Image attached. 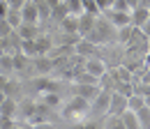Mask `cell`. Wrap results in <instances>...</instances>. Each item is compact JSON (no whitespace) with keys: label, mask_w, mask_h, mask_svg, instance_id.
I'll return each mask as SVG.
<instances>
[{"label":"cell","mask_w":150,"mask_h":129,"mask_svg":"<svg viewBox=\"0 0 150 129\" xmlns=\"http://www.w3.org/2000/svg\"><path fill=\"white\" fill-rule=\"evenodd\" d=\"M16 111H19L16 99H12V97L7 94V99L0 104V115H9V118H14V115H16Z\"/></svg>","instance_id":"obj_18"},{"label":"cell","mask_w":150,"mask_h":129,"mask_svg":"<svg viewBox=\"0 0 150 129\" xmlns=\"http://www.w3.org/2000/svg\"><path fill=\"white\" fill-rule=\"evenodd\" d=\"M23 5H25V0H9V7L12 9H21Z\"/></svg>","instance_id":"obj_34"},{"label":"cell","mask_w":150,"mask_h":129,"mask_svg":"<svg viewBox=\"0 0 150 129\" xmlns=\"http://www.w3.org/2000/svg\"><path fill=\"white\" fill-rule=\"evenodd\" d=\"M127 2H129V7L134 9V7H139V2H141V0H127Z\"/></svg>","instance_id":"obj_37"},{"label":"cell","mask_w":150,"mask_h":129,"mask_svg":"<svg viewBox=\"0 0 150 129\" xmlns=\"http://www.w3.org/2000/svg\"><path fill=\"white\" fill-rule=\"evenodd\" d=\"M74 51H76L79 55H83V58H90V55H97V53H99V46H97V44H93L88 37H81V39L76 42Z\"/></svg>","instance_id":"obj_10"},{"label":"cell","mask_w":150,"mask_h":129,"mask_svg":"<svg viewBox=\"0 0 150 129\" xmlns=\"http://www.w3.org/2000/svg\"><path fill=\"white\" fill-rule=\"evenodd\" d=\"M115 37H118V28L104 14H99L95 21V28L88 32V39L97 46H104V44H115Z\"/></svg>","instance_id":"obj_1"},{"label":"cell","mask_w":150,"mask_h":129,"mask_svg":"<svg viewBox=\"0 0 150 129\" xmlns=\"http://www.w3.org/2000/svg\"><path fill=\"white\" fill-rule=\"evenodd\" d=\"M42 104H44L46 109H51V111H58L60 106H62V97H60V92H58V90L42 92Z\"/></svg>","instance_id":"obj_13"},{"label":"cell","mask_w":150,"mask_h":129,"mask_svg":"<svg viewBox=\"0 0 150 129\" xmlns=\"http://www.w3.org/2000/svg\"><path fill=\"white\" fill-rule=\"evenodd\" d=\"M99 83H76L74 81V85H72V94H81V97H86L88 102H93L95 97L99 94Z\"/></svg>","instance_id":"obj_6"},{"label":"cell","mask_w":150,"mask_h":129,"mask_svg":"<svg viewBox=\"0 0 150 129\" xmlns=\"http://www.w3.org/2000/svg\"><path fill=\"white\" fill-rule=\"evenodd\" d=\"M83 12L95 14V16H99V14H102V9L97 7V0H83Z\"/></svg>","instance_id":"obj_28"},{"label":"cell","mask_w":150,"mask_h":129,"mask_svg":"<svg viewBox=\"0 0 150 129\" xmlns=\"http://www.w3.org/2000/svg\"><path fill=\"white\" fill-rule=\"evenodd\" d=\"M143 99H146V106H150V92L146 94V97H143Z\"/></svg>","instance_id":"obj_39"},{"label":"cell","mask_w":150,"mask_h":129,"mask_svg":"<svg viewBox=\"0 0 150 129\" xmlns=\"http://www.w3.org/2000/svg\"><path fill=\"white\" fill-rule=\"evenodd\" d=\"M7 12H9V2L7 0H0V18L7 16Z\"/></svg>","instance_id":"obj_32"},{"label":"cell","mask_w":150,"mask_h":129,"mask_svg":"<svg viewBox=\"0 0 150 129\" xmlns=\"http://www.w3.org/2000/svg\"><path fill=\"white\" fill-rule=\"evenodd\" d=\"M143 32H146V35L150 37V18H148V21H146V23H143Z\"/></svg>","instance_id":"obj_35"},{"label":"cell","mask_w":150,"mask_h":129,"mask_svg":"<svg viewBox=\"0 0 150 129\" xmlns=\"http://www.w3.org/2000/svg\"><path fill=\"white\" fill-rule=\"evenodd\" d=\"M21 14H23V21H28V23H39V9L35 0H25V5L21 7Z\"/></svg>","instance_id":"obj_12"},{"label":"cell","mask_w":150,"mask_h":129,"mask_svg":"<svg viewBox=\"0 0 150 129\" xmlns=\"http://www.w3.org/2000/svg\"><path fill=\"white\" fill-rule=\"evenodd\" d=\"M37 39V37H35ZM35 39H23L21 42V53H25L28 58H37L39 51H37V42Z\"/></svg>","instance_id":"obj_20"},{"label":"cell","mask_w":150,"mask_h":129,"mask_svg":"<svg viewBox=\"0 0 150 129\" xmlns=\"http://www.w3.org/2000/svg\"><path fill=\"white\" fill-rule=\"evenodd\" d=\"M150 18V9L146 5H139V7H134L132 9V25H136V28H143V23Z\"/></svg>","instance_id":"obj_15"},{"label":"cell","mask_w":150,"mask_h":129,"mask_svg":"<svg viewBox=\"0 0 150 129\" xmlns=\"http://www.w3.org/2000/svg\"><path fill=\"white\" fill-rule=\"evenodd\" d=\"M136 118H139V127L141 129H150V106L136 111Z\"/></svg>","instance_id":"obj_24"},{"label":"cell","mask_w":150,"mask_h":129,"mask_svg":"<svg viewBox=\"0 0 150 129\" xmlns=\"http://www.w3.org/2000/svg\"><path fill=\"white\" fill-rule=\"evenodd\" d=\"M60 113H62L65 120H72V122L86 120V118L90 115V102H88L86 97H81V94H72V99L65 102V106H62Z\"/></svg>","instance_id":"obj_2"},{"label":"cell","mask_w":150,"mask_h":129,"mask_svg":"<svg viewBox=\"0 0 150 129\" xmlns=\"http://www.w3.org/2000/svg\"><path fill=\"white\" fill-rule=\"evenodd\" d=\"M111 9H115V12H132L129 2L127 0H113V7Z\"/></svg>","instance_id":"obj_29"},{"label":"cell","mask_w":150,"mask_h":129,"mask_svg":"<svg viewBox=\"0 0 150 129\" xmlns=\"http://www.w3.org/2000/svg\"><path fill=\"white\" fill-rule=\"evenodd\" d=\"M5 18H7V23H9L14 30L23 23V14H21V9H12V7H9V12H7V16H5Z\"/></svg>","instance_id":"obj_23"},{"label":"cell","mask_w":150,"mask_h":129,"mask_svg":"<svg viewBox=\"0 0 150 129\" xmlns=\"http://www.w3.org/2000/svg\"><path fill=\"white\" fill-rule=\"evenodd\" d=\"M7 85H9V76L0 72V90H7Z\"/></svg>","instance_id":"obj_33"},{"label":"cell","mask_w":150,"mask_h":129,"mask_svg":"<svg viewBox=\"0 0 150 129\" xmlns=\"http://www.w3.org/2000/svg\"><path fill=\"white\" fill-rule=\"evenodd\" d=\"M150 51V37L143 32V28H136L134 25V30H132V37L129 42H127V53H136V55H143Z\"/></svg>","instance_id":"obj_3"},{"label":"cell","mask_w":150,"mask_h":129,"mask_svg":"<svg viewBox=\"0 0 150 129\" xmlns=\"http://www.w3.org/2000/svg\"><path fill=\"white\" fill-rule=\"evenodd\" d=\"M35 5L39 9V21H49L51 18V5L46 0H35Z\"/></svg>","instance_id":"obj_26"},{"label":"cell","mask_w":150,"mask_h":129,"mask_svg":"<svg viewBox=\"0 0 150 129\" xmlns=\"http://www.w3.org/2000/svg\"><path fill=\"white\" fill-rule=\"evenodd\" d=\"M16 32H19L21 39H35L39 35V25L37 23H28V21H23L19 28H16Z\"/></svg>","instance_id":"obj_16"},{"label":"cell","mask_w":150,"mask_h":129,"mask_svg":"<svg viewBox=\"0 0 150 129\" xmlns=\"http://www.w3.org/2000/svg\"><path fill=\"white\" fill-rule=\"evenodd\" d=\"M58 28H60V32L79 35V16H76V14H67V16L58 23Z\"/></svg>","instance_id":"obj_14"},{"label":"cell","mask_w":150,"mask_h":129,"mask_svg":"<svg viewBox=\"0 0 150 129\" xmlns=\"http://www.w3.org/2000/svg\"><path fill=\"white\" fill-rule=\"evenodd\" d=\"M95 21H97L95 14H88V12L79 14V35H81V37H88V32L95 28Z\"/></svg>","instance_id":"obj_11"},{"label":"cell","mask_w":150,"mask_h":129,"mask_svg":"<svg viewBox=\"0 0 150 129\" xmlns=\"http://www.w3.org/2000/svg\"><path fill=\"white\" fill-rule=\"evenodd\" d=\"M53 69H56V62H53L51 55H37V58H33V72L37 74V76L51 74Z\"/></svg>","instance_id":"obj_5"},{"label":"cell","mask_w":150,"mask_h":129,"mask_svg":"<svg viewBox=\"0 0 150 129\" xmlns=\"http://www.w3.org/2000/svg\"><path fill=\"white\" fill-rule=\"evenodd\" d=\"M109 69V65H106V60L102 58V55H90V58H86V72L93 74V76H102V74Z\"/></svg>","instance_id":"obj_7"},{"label":"cell","mask_w":150,"mask_h":129,"mask_svg":"<svg viewBox=\"0 0 150 129\" xmlns=\"http://www.w3.org/2000/svg\"><path fill=\"white\" fill-rule=\"evenodd\" d=\"M104 16L111 21L115 28H122V25H129L132 23V12H115V9H106Z\"/></svg>","instance_id":"obj_9"},{"label":"cell","mask_w":150,"mask_h":129,"mask_svg":"<svg viewBox=\"0 0 150 129\" xmlns=\"http://www.w3.org/2000/svg\"><path fill=\"white\" fill-rule=\"evenodd\" d=\"M35 42H37V51H39V55H49V53H51V49L56 46V42H53L49 35H44V32H39Z\"/></svg>","instance_id":"obj_17"},{"label":"cell","mask_w":150,"mask_h":129,"mask_svg":"<svg viewBox=\"0 0 150 129\" xmlns=\"http://www.w3.org/2000/svg\"><path fill=\"white\" fill-rule=\"evenodd\" d=\"M127 111V97L122 92H111V104H109V115H122Z\"/></svg>","instance_id":"obj_8"},{"label":"cell","mask_w":150,"mask_h":129,"mask_svg":"<svg viewBox=\"0 0 150 129\" xmlns=\"http://www.w3.org/2000/svg\"><path fill=\"white\" fill-rule=\"evenodd\" d=\"M146 106V99H143V94H139V92H134L132 97H127V109L132 111H139Z\"/></svg>","instance_id":"obj_25"},{"label":"cell","mask_w":150,"mask_h":129,"mask_svg":"<svg viewBox=\"0 0 150 129\" xmlns=\"http://www.w3.org/2000/svg\"><path fill=\"white\" fill-rule=\"evenodd\" d=\"M0 72L2 74H12L14 72V55L12 53H2L0 55Z\"/></svg>","instance_id":"obj_21"},{"label":"cell","mask_w":150,"mask_h":129,"mask_svg":"<svg viewBox=\"0 0 150 129\" xmlns=\"http://www.w3.org/2000/svg\"><path fill=\"white\" fill-rule=\"evenodd\" d=\"M5 99H7V92H5V90H0V104H2Z\"/></svg>","instance_id":"obj_38"},{"label":"cell","mask_w":150,"mask_h":129,"mask_svg":"<svg viewBox=\"0 0 150 129\" xmlns=\"http://www.w3.org/2000/svg\"><path fill=\"white\" fill-rule=\"evenodd\" d=\"M46 2H49V5H51V9H53V7H56V5H60L62 0H46Z\"/></svg>","instance_id":"obj_36"},{"label":"cell","mask_w":150,"mask_h":129,"mask_svg":"<svg viewBox=\"0 0 150 129\" xmlns=\"http://www.w3.org/2000/svg\"><path fill=\"white\" fill-rule=\"evenodd\" d=\"M14 127H16L14 118H9V115H0V129H14Z\"/></svg>","instance_id":"obj_30"},{"label":"cell","mask_w":150,"mask_h":129,"mask_svg":"<svg viewBox=\"0 0 150 129\" xmlns=\"http://www.w3.org/2000/svg\"><path fill=\"white\" fill-rule=\"evenodd\" d=\"M65 5H67V12L69 14H83V0H65Z\"/></svg>","instance_id":"obj_27"},{"label":"cell","mask_w":150,"mask_h":129,"mask_svg":"<svg viewBox=\"0 0 150 129\" xmlns=\"http://www.w3.org/2000/svg\"><path fill=\"white\" fill-rule=\"evenodd\" d=\"M7 2H9V0H7Z\"/></svg>","instance_id":"obj_40"},{"label":"cell","mask_w":150,"mask_h":129,"mask_svg":"<svg viewBox=\"0 0 150 129\" xmlns=\"http://www.w3.org/2000/svg\"><path fill=\"white\" fill-rule=\"evenodd\" d=\"M132 30H134V25H122V28H118V37H115V42L120 44V46H127V42H129L132 37Z\"/></svg>","instance_id":"obj_22"},{"label":"cell","mask_w":150,"mask_h":129,"mask_svg":"<svg viewBox=\"0 0 150 129\" xmlns=\"http://www.w3.org/2000/svg\"><path fill=\"white\" fill-rule=\"evenodd\" d=\"M122 127L125 129H141L139 127V118H136V111H132V109H127L122 115Z\"/></svg>","instance_id":"obj_19"},{"label":"cell","mask_w":150,"mask_h":129,"mask_svg":"<svg viewBox=\"0 0 150 129\" xmlns=\"http://www.w3.org/2000/svg\"><path fill=\"white\" fill-rule=\"evenodd\" d=\"M97 7H99L102 14H104L106 9H111V7H113V0H97Z\"/></svg>","instance_id":"obj_31"},{"label":"cell","mask_w":150,"mask_h":129,"mask_svg":"<svg viewBox=\"0 0 150 129\" xmlns=\"http://www.w3.org/2000/svg\"><path fill=\"white\" fill-rule=\"evenodd\" d=\"M111 92L113 90H99V94L90 102V118L93 120H104L109 115V104H111Z\"/></svg>","instance_id":"obj_4"}]
</instances>
